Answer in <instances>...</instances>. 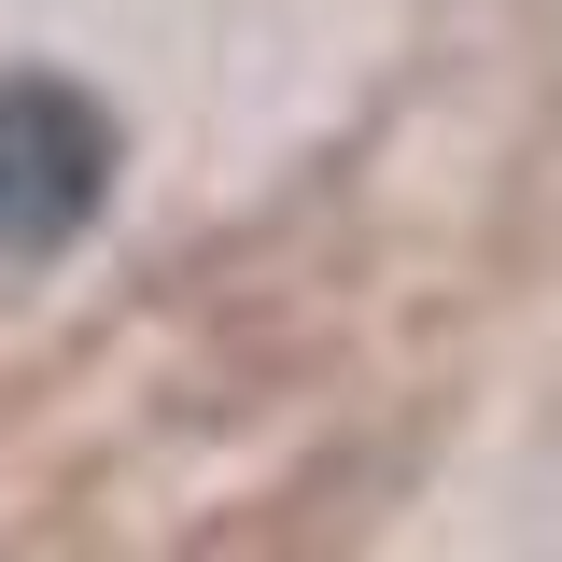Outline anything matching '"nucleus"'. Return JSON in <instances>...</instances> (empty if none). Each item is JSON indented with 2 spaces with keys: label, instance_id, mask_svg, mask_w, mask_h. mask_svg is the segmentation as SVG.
Returning <instances> with one entry per match:
<instances>
[{
  "label": "nucleus",
  "instance_id": "nucleus-1",
  "mask_svg": "<svg viewBox=\"0 0 562 562\" xmlns=\"http://www.w3.org/2000/svg\"><path fill=\"white\" fill-rule=\"evenodd\" d=\"M99 198H113V113L57 70H14L0 85V254H70Z\"/></svg>",
  "mask_w": 562,
  "mask_h": 562
}]
</instances>
